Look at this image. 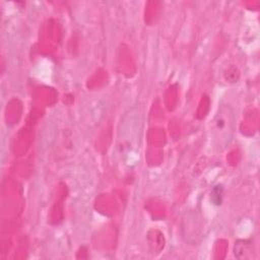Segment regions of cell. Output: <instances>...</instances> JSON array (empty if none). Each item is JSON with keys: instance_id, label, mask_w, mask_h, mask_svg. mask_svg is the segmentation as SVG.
Returning <instances> with one entry per match:
<instances>
[{"instance_id": "1", "label": "cell", "mask_w": 260, "mask_h": 260, "mask_svg": "<svg viewBox=\"0 0 260 260\" xmlns=\"http://www.w3.org/2000/svg\"><path fill=\"white\" fill-rule=\"evenodd\" d=\"M236 128V118L229 106L218 108L210 123V142L216 151H221L230 145Z\"/></svg>"}]
</instances>
